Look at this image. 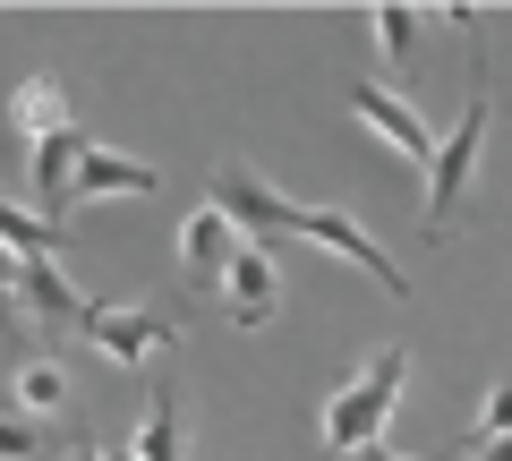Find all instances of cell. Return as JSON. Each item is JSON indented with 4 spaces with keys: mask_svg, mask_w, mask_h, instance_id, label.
Returning <instances> with one entry per match:
<instances>
[{
    "mask_svg": "<svg viewBox=\"0 0 512 461\" xmlns=\"http://www.w3.org/2000/svg\"><path fill=\"white\" fill-rule=\"evenodd\" d=\"M402 385H410V351H402V342H384V351L325 402L316 444H325V453H376V444H384V419H393V402H402Z\"/></svg>",
    "mask_w": 512,
    "mask_h": 461,
    "instance_id": "cell-1",
    "label": "cell"
},
{
    "mask_svg": "<svg viewBox=\"0 0 512 461\" xmlns=\"http://www.w3.org/2000/svg\"><path fill=\"white\" fill-rule=\"evenodd\" d=\"M487 120H495V103H487V77H470V111L453 120V137H444V154H436V171H427V240H444L453 231V214H461V197H470V180H478V154H487Z\"/></svg>",
    "mask_w": 512,
    "mask_h": 461,
    "instance_id": "cell-2",
    "label": "cell"
},
{
    "mask_svg": "<svg viewBox=\"0 0 512 461\" xmlns=\"http://www.w3.org/2000/svg\"><path fill=\"white\" fill-rule=\"evenodd\" d=\"M214 205L239 222V240H256V248L299 240V205L282 197V188H265L248 163H214Z\"/></svg>",
    "mask_w": 512,
    "mask_h": 461,
    "instance_id": "cell-3",
    "label": "cell"
},
{
    "mask_svg": "<svg viewBox=\"0 0 512 461\" xmlns=\"http://www.w3.org/2000/svg\"><path fill=\"white\" fill-rule=\"evenodd\" d=\"M77 342H94L111 368H146V359H154V351H171L180 333H171V316H163V308H86Z\"/></svg>",
    "mask_w": 512,
    "mask_h": 461,
    "instance_id": "cell-4",
    "label": "cell"
},
{
    "mask_svg": "<svg viewBox=\"0 0 512 461\" xmlns=\"http://www.w3.org/2000/svg\"><path fill=\"white\" fill-rule=\"evenodd\" d=\"M299 240H308V248H333V257H350L359 274H376V282H384L393 299H410V274H402L393 257H384L376 240H367V231H359V222L342 214V205H299Z\"/></svg>",
    "mask_w": 512,
    "mask_h": 461,
    "instance_id": "cell-5",
    "label": "cell"
},
{
    "mask_svg": "<svg viewBox=\"0 0 512 461\" xmlns=\"http://www.w3.org/2000/svg\"><path fill=\"white\" fill-rule=\"evenodd\" d=\"M350 111H359V120L384 137V146H402L419 171H436V154H444V146H436V129H427L419 111H410V94H393V86H367V77H359V86H350Z\"/></svg>",
    "mask_w": 512,
    "mask_h": 461,
    "instance_id": "cell-6",
    "label": "cell"
},
{
    "mask_svg": "<svg viewBox=\"0 0 512 461\" xmlns=\"http://www.w3.org/2000/svg\"><path fill=\"white\" fill-rule=\"evenodd\" d=\"M86 146H94L86 129H60V137H43V146H26V188H35L43 222H69V205H77V163H86Z\"/></svg>",
    "mask_w": 512,
    "mask_h": 461,
    "instance_id": "cell-7",
    "label": "cell"
},
{
    "mask_svg": "<svg viewBox=\"0 0 512 461\" xmlns=\"http://www.w3.org/2000/svg\"><path fill=\"white\" fill-rule=\"evenodd\" d=\"M222 316H231V325H274L282 316V274H274V248H239L231 257V274H222Z\"/></svg>",
    "mask_w": 512,
    "mask_h": 461,
    "instance_id": "cell-8",
    "label": "cell"
},
{
    "mask_svg": "<svg viewBox=\"0 0 512 461\" xmlns=\"http://www.w3.org/2000/svg\"><path fill=\"white\" fill-rule=\"evenodd\" d=\"M239 222L222 214V205H197V214L180 222V274L197 282V291H222V274H231V257H239Z\"/></svg>",
    "mask_w": 512,
    "mask_h": 461,
    "instance_id": "cell-9",
    "label": "cell"
},
{
    "mask_svg": "<svg viewBox=\"0 0 512 461\" xmlns=\"http://www.w3.org/2000/svg\"><path fill=\"white\" fill-rule=\"evenodd\" d=\"M77 402V385H69V368H60L52 351H26L18 368H9V410H26V419H60V410Z\"/></svg>",
    "mask_w": 512,
    "mask_h": 461,
    "instance_id": "cell-10",
    "label": "cell"
},
{
    "mask_svg": "<svg viewBox=\"0 0 512 461\" xmlns=\"http://www.w3.org/2000/svg\"><path fill=\"white\" fill-rule=\"evenodd\" d=\"M18 299H26V316H35V325H86V308L94 299H77L69 291V274H60V257H26L18 265Z\"/></svg>",
    "mask_w": 512,
    "mask_h": 461,
    "instance_id": "cell-11",
    "label": "cell"
},
{
    "mask_svg": "<svg viewBox=\"0 0 512 461\" xmlns=\"http://www.w3.org/2000/svg\"><path fill=\"white\" fill-rule=\"evenodd\" d=\"M9 120H18V137H26V146H43V137H60V129H77V120H69V86H60V77H26V86L18 94H9Z\"/></svg>",
    "mask_w": 512,
    "mask_h": 461,
    "instance_id": "cell-12",
    "label": "cell"
},
{
    "mask_svg": "<svg viewBox=\"0 0 512 461\" xmlns=\"http://www.w3.org/2000/svg\"><path fill=\"white\" fill-rule=\"evenodd\" d=\"M146 188H163V171L137 163V154L86 146V163H77V197H146Z\"/></svg>",
    "mask_w": 512,
    "mask_h": 461,
    "instance_id": "cell-13",
    "label": "cell"
},
{
    "mask_svg": "<svg viewBox=\"0 0 512 461\" xmlns=\"http://www.w3.org/2000/svg\"><path fill=\"white\" fill-rule=\"evenodd\" d=\"M0 248H18V257H69V231L43 214H26V205L0 197Z\"/></svg>",
    "mask_w": 512,
    "mask_h": 461,
    "instance_id": "cell-14",
    "label": "cell"
},
{
    "mask_svg": "<svg viewBox=\"0 0 512 461\" xmlns=\"http://www.w3.org/2000/svg\"><path fill=\"white\" fill-rule=\"evenodd\" d=\"M137 461H180V393H154L137 427Z\"/></svg>",
    "mask_w": 512,
    "mask_h": 461,
    "instance_id": "cell-15",
    "label": "cell"
},
{
    "mask_svg": "<svg viewBox=\"0 0 512 461\" xmlns=\"http://www.w3.org/2000/svg\"><path fill=\"white\" fill-rule=\"evenodd\" d=\"M367 35H376V52L393 60V69H402L410 43H419V9H402V0H376V9H367Z\"/></svg>",
    "mask_w": 512,
    "mask_h": 461,
    "instance_id": "cell-16",
    "label": "cell"
},
{
    "mask_svg": "<svg viewBox=\"0 0 512 461\" xmlns=\"http://www.w3.org/2000/svg\"><path fill=\"white\" fill-rule=\"evenodd\" d=\"M504 436H512V376L487 393V410H478V427H470L461 444H504Z\"/></svg>",
    "mask_w": 512,
    "mask_h": 461,
    "instance_id": "cell-17",
    "label": "cell"
},
{
    "mask_svg": "<svg viewBox=\"0 0 512 461\" xmlns=\"http://www.w3.org/2000/svg\"><path fill=\"white\" fill-rule=\"evenodd\" d=\"M43 453V427L26 410H0V461H35Z\"/></svg>",
    "mask_w": 512,
    "mask_h": 461,
    "instance_id": "cell-18",
    "label": "cell"
},
{
    "mask_svg": "<svg viewBox=\"0 0 512 461\" xmlns=\"http://www.w3.org/2000/svg\"><path fill=\"white\" fill-rule=\"evenodd\" d=\"M18 265H26L18 248H0V308H9V299H18Z\"/></svg>",
    "mask_w": 512,
    "mask_h": 461,
    "instance_id": "cell-19",
    "label": "cell"
},
{
    "mask_svg": "<svg viewBox=\"0 0 512 461\" xmlns=\"http://www.w3.org/2000/svg\"><path fill=\"white\" fill-rule=\"evenodd\" d=\"M461 453H470V461H512V436L504 444H461Z\"/></svg>",
    "mask_w": 512,
    "mask_h": 461,
    "instance_id": "cell-20",
    "label": "cell"
},
{
    "mask_svg": "<svg viewBox=\"0 0 512 461\" xmlns=\"http://www.w3.org/2000/svg\"><path fill=\"white\" fill-rule=\"evenodd\" d=\"M60 461H103V453H94V444H69V453H60Z\"/></svg>",
    "mask_w": 512,
    "mask_h": 461,
    "instance_id": "cell-21",
    "label": "cell"
},
{
    "mask_svg": "<svg viewBox=\"0 0 512 461\" xmlns=\"http://www.w3.org/2000/svg\"><path fill=\"white\" fill-rule=\"evenodd\" d=\"M359 461H410V453H384V444H376V453H359Z\"/></svg>",
    "mask_w": 512,
    "mask_h": 461,
    "instance_id": "cell-22",
    "label": "cell"
},
{
    "mask_svg": "<svg viewBox=\"0 0 512 461\" xmlns=\"http://www.w3.org/2000/svg\"><path fill=\"white\" fill-rule=\"evenodd\" d=\"M103 461H137V444H128V453H103Z\"/></svg>",
    "mask_w": 512,
    "mask_h": 461,
    "instance_id": "cell-23",
    "label": "cell"
}]
</instances>
